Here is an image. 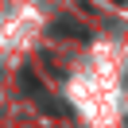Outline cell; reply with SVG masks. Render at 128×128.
Returning a JSON list of instances; mask_svg holds the SVG:
<instances>
[{"label": "cell", "mask_w": 128, "mask_h": 128, "mask_svg": "<svg viewBox=\"0 0 128 128\" xmlns=\"http://www.w3.org/2000/svg\"><path fill=\"white\" fill-rule=\"evenodd\" d=\"M54 35H70V39H82V43L89 39V31H86V27H74V20H58V24H54Z\"/></svg>", "instance_id": "cell-1"}]
</instances>
